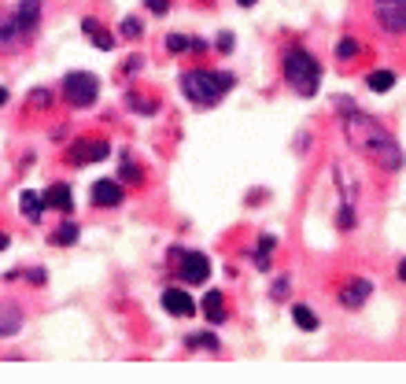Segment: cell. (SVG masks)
<instances>
[{"mask_svg":"<svg viewBox=\"0 0 406 384\" xmlns=\"http://www.w3.org/2000/svg\"><path fill=\"white\" fill-rule=\"evenodd\" d=\"M240 4H244V8H251V4H255V0H240Z\"/></svg>","mask_w":406,"mask_h":384,"instance_id":"d590c367","label":"cell"},{"mask_svg":"<svg viewBox=\"0 0 406 384\" xmlns=\"http://www.w3.org/2000/svg\"><path fill=\"white\" fill-rule=\"evenodd\" d=\"M41 200H45V207H56V211H70L74 207V196H70L67 185H52Z\"/></svg>","mask_w":406,"mask_h":384,"instance_id":"9a60e30c","label":"cell"},{"mask_svg":"<svg viewBox=\"0 0 406 384\" xmlns=\"http://www.w3.org/2000/svg\"><path fill=\"white\" fill-rule=\"evenodd\" d=\"M292 318H296V325L303 329V333H314V329H318V314L311 311V307H303V303L292 307Z\"/></svg>","mask_w":406,"mask_h":384,"instance_id":"d6986e66","label":"cell"},{"mask_svg":"<svg viewBox=\"0 0 406 384\" xmlns=\"http://www.w3.org/2000/svg\"><path fill=\"white\" fill-rule=\"evenodd\" d=\"M233 85H237V78L226 70H185L181 74V93H185L196 108H215V104H222V96H226Z\"/></svg>","mask_w":406,"mask_h":384,"instance_id":"7a4b0ae2","label":"cell"},{"mask_svg":"<svg viewBox=\"0 0 406 384\" xmlns=\"http://www.w3.org/2000/svg\"><path fill=\"white\" fill-rule=\"evenodd\" d=\"M284 81L292 85L299 96L311 100V96L318 93V85H322V67H318V59L311 56V52L292 48V52H284Z\"/></svg>","mask_w":406,"mask_h":384,"instance_id":"3957f363","label":"cell"},{"mask_svg":"<svg viewBox=\"0 0 406 384\" xmlns=\"http://www.w3.org/2000/svg\"><path fill=\"white\" fill-rule=\"evenodd\" d=\"M284 292H288V281L281 277V281H273V300H284Z\"/></svg>","mask_w":406,"mask_h":384,"instance_id":"f546056e","label":"cell"},{"mask_svg":"<svg viewBox=\"0 0 406 384\" xmlns=\"http://www.w3.org/2000/svg\"><path fill=\"white\" fill-rule=\"evenodd\" d=\"M358 52H362L358 41H355V37H344V41L336 45V59H351V56H358Z\"/></svg>","mask_w":406,"mask_h":384,"instance_id":"d4e9b609","label":"cell"},{"mask_svg":"<svg viewBox=\"0 0 406 384\" xmlns=\"http://www.w3.org/2000/svg\"><path fill=\"white\" fill-rule=\"evenodd\" d=\"M144 34V30H141V23H137V19H126V23H122V37H130V41H137V37H141Z\"/></svg>","mask_w":406,"mask_h":384,"instance_id":"4316f807","label":"cell"},{"mask_svg":"<svg viewBox=\"0 0 406 384\" xmlns=\"http://www.w3.org/2000/svg\"><path fill=\"white\" fill-rule=\"evenodd\" d=\"M48 89H37V93H30V108H48Z\"/></svg>","mask_w":406,"mask_h":384,"instance_id":"83f0119b","label":"cell"},{"mask_svg":"<svg viewBox=\"0 0 406 384\" xmlns=\"http://www.w3.org/2000/svg\"><path fill=\"white\" fill-rule=\"evenodd\" d=\"M340 104H344V100H340ZM344 108H347V104H344ZM344 137H347V144L355 148L362 159H369L373 166L388 170V174L403 170V148H399V141H395V137L384 130L377 119H369L366 111L347 108V115H344Z\"/></svg>","mask_w":406,"mask_h":384,"instance_id":"6da1fadb","label":"cell"},{"mask_svg":"<svg viewBox=\"0 0 406 384\" xmlns=\"http://www.w3.org/2000/svg\"><path fill=\"white\" fill-rule=\"evenodd\" d=\"M4 104H8V89L0 85V108H4Z\"/></svg>","mask_w":406,"mask_h":384,"instance_id":"d6a6232c","label":"cell"},{"mask_svg":"<svg viewBox=\"0 0 406 384\" xmlns=\"http://www.w3.org/2000/svg\"><path fill=\"white\" fill-rule=\"evenodd\" d=\"M188 347H211V351H215L218 347V336L215 333H196V336H188Z\"/></svg>","mask_w":406,"mask_h":384,"instance_id":"484cf974","label":"cell"},{"mask_svg":"<svg viewBox=\"0 0 406 384\" xmlns=\"http://www.w3.org/2000/svg\"><path fill=\"white\" fill-rule=\"evenodd\" d=\"M181 281L185 285H203L211 277V259L203 251H181Z\"/></svg>","mask_w":406,"mask_h":384,"instance_id":"8992f818","label":"cell"},{"mask_svg":"<svg viewBox=\"0 0 406 384\" xmlns=\"http://www.w3.org/2000/svg\"><path fill=\"white\" fill-rule=\"evenodd\" d=\"M144 4L152 8L155 15H166V12H170V0H144Z\"/></svg>","mask_w":406,"mask_h":384,"instance_id":"f1b7e54d","label":"cell"},{"mask_svg":"<svg viewBox=\"0 0 406 384\" xmlns=\"http://www.w3.org/2000/svg\"><path fill=\"white\" fill-rule=\"evenodd\" d=\"M93 204L96 207H119L122 204V185L115 177H100L93 185Z\"/></svg>","mask_w":406,"mask_h":384,"instance_id":"9c48e42d","label":"cell"},{"mask_svg":"<svg viewBox=\"0 0 406 384\" xmlns=\"http://www.w3.org/2000/svg\"><path fill=\"white\" fill-rule=\"evenodd\" d=\"M377 23L392 34H406V4H377Z\"/></svg>","mask_w":406,"mask_h":384,"instance_id":"30bf717a","label":"cell"},{"mask_svg":"<svg viewBox=\"0 0 406 384\" xmlns=\"http://www.w3.org/2000/svg\"><path fill=\"white\" fill-rule=\"evenodd\" d=\"M273 248H277V237H273V233H262V237H259V248H255V266H259V270H270Z\"/></svg>","mask_w":406,"mask_h":384,"instance_id":"e0dca14e","label":"cell"},{"mask_svg":"<svg viewBox=\"0 0 406 384\" xmlns=\"http://www.w3.org/2000/svg\"><path fill=\"white\" fill-rule=\"evenodd\" d=\"M81 30H85V37H89L93 45L100 48V52H111V48H115V37H111V34H108V30H104L100 23H96V19H85Z\"/></svg>","mask_w":406,"mask_h":384,"instance_id":"5bb4252c","label":"cell"},{"mask_svg":"<svg viewBox=\"0 0 406 384\" xmlns=\"http://www.w3.org/2000/svg\"><path fill=\"white\" fill-rule=\"evenodd\" d=\"M19 325H23V311H19L15 303L0 300V336H15Z\"/></svg>","mask_w":406,"mask_h":384,"instance_id":"7c38bea8","label":"cell"},{"mask_svg":"<svg viewBox=\"0 0 406 384\" xmlns=\"http://www.w3.org/2000/svg\"><path fill=\"white\" fill-rule=\"evenodd\" d=\"M74 240H78V226H74V222H67V226H59L52 233V244H56V248H70Z\"/></svg>","mask_w":406,"mask_h":384,"instance_id":"7402d4cb","label":"cell"},{"mask_svg":"<svg viewBox=\"0 0 406 384\" xmlns=\"http://www.w3.org/2000/svg\"><path fill=\"white\" fill-rule=\"evenodd\" d=\"M377 4H406V0H377Z\"/></svg>","mask_w":406,"mask_h":384,"instance_id":"e575fe53","label":"cell"},{"mask_svg":"<svg viewBox=\"0 0 406 384\" xmlns=\"http://www.w3.org/2000/svg\"><path fill=\"white\" fill-rule=\"evenodd\" d=\"M108 155H111V144H108V141H89V137L74 141V144H70V152H67V159H70L74 166L100 163V159H108Z\"/></svg>","mask_w":406,"mask_h":384,"instance_id":"5b68a950","label":"cell"},{"mask_svg":"<svg viewBox=\"0 0 406 384\" xmlns=\"http://www.w3.org/2000/svg\"><path fill=\"white\" fill-rule=\"evenodd\" d=\"M366 85H369L373 93H388L392 85H395V74L392 70H373L369 78H366Z\"/></svg>","mask_w":406,"mask_h":384,"instance_id":"44dd1931","label":"cell"},{"mask_svg":"<svg viewBox=\"0 0 406 384\" xmlns=\"http://www.w3.org/2000/svg\"><path fill=\"white\" fill-rule=\"evenodd\" d=\"M119 177H126V181H133V185H137V181H141V166H137L130 155H122V163H119Z\"/></svg>","mask_w":406,"mask_h":384,"instance_id":"cb8c5ba5","label":"cell"},{"mask_svg":"<svg viewBox=\"0 0 406 384\" xmlns=\"http://www.w3.org/2000/svg\"><path fill=\"white\" fill-rule=\"evenodd\" d=\"M369 292H373V285L366 281V277H351V281L340 288V303H344L347 311H358V307H366Z\"/></svg>","mask_w":406,"mask_h":384,"instance_id":"52a82bcc","label":"cell"},{"mask_svg":"<svg viewBox=\"0 0 406 384\" xmlns=\"http://www.w3.org/2000/svg\"><path fill=\"white\" fill-rule=\"evenodd\" d=\"M203 314H207L211 325H222V322H226V296H222V292H207V296H203Z\"/></svg>","mask_w":406,"mask_h":384,"instance_id":"4fadbf2b","label":"cell"},{"mask_svg":"<svg viewBox=\"0 0 406 384\" xmlns=\"http://www.w3.org/2000/svg\"><path fill=\"white\" fill-rule=\"evenodd\" d=\"M163 307H166V314H174V318H192L196 314V303H192V296L185 292V288H166Z\"/></svg>","mask_w":406,"mask_h":384,"instance_id":"ba28073f","label":"cell"},{"mask_svg":"<svg viewBox=\"0 0 406 384\" xmlns=\"http://www.w3.org/2000/svg\"><path fill=\"white\" fill-rule=\"evenodd\" d=\"M218 48L229 52V48H233V34H222V37H218Z\"/></svg>","mask_w":406,"mask_h":384,"instance_id":"4dcf8cb0","label":"cell"},{"mask_svg":"<svg viewBox=\"0 0 406 384\" xmlns=\"http://www.w3.org/2000/svg\"><path fill=\"white\" fill-rule=\"evenodd\" d=\"M188 48L203 52V41H188L185 34H170L166 37V52H174V56H177V52H188Z\"/></svg>","mask_w":406,"mask_h":384,"instance_id":"ffe728a7","label":"cell"},{"mask_svg":"<svg viewBox=\"0 0 406 384\" xmlns=\"http://www.w3.org/2000/svg\"><path fill=\"white\" fill-rule=\"evenodd\" d=\"M126 100H130V108L144 111V115H155V111H159V100H155V96H148V100H144V96H137V93L130 89V93H126Z\"/></svg>","mask_w":406,"mask_h":384,"instance_id":"603a6c76","label":"cell"},{"mask_svg":"<svg viewBox=\"0 0 406 384\" xmlns=\"http://www.w3.org/2000/svg\"><path fill=\"white\" fill-rule=\"evenodd\" d=\"M15 41H23V34H19V23H15V15L0 19V48H12Z\"/></svg>","mask_w":406,"mask_h":384,"instance_id":"ac0fdd59","label":"cell"},{"mask_svg":"<svg viewBox=\"0 0 406 384\" xmlns=\"http://www.w3.org/2000/svg\"><path fill=\"white\" fill-rule=\"evenodd\" d=\"M37 19H41V0H23L15 12V23H19V34H23V41L37 30Z\"/></svg>","mask_w":406,"mask_h":384,"instance_id":"8fae6325","label":"cell"},{"mask_svg":"<svg viewBox=\"0 0 406 384\" xmlns=\"http://www.w3.org/2000/svg\"><path fill=\"white\" fill-rule=\"evenodd\" d=\"M8 244H12V237H8V233H0V251H4Z\"/></svg>","mask_w":406,"mask_h":384,"instance_id":"1f68e13d","label":"cell"},{"mask_svg":"<svg viewBox=\"0 0 406 384\" xmlns=\"http://www.w3.org/2000/svg\"><path fill=\"white\" fill-rule=\"evenodd\" d=\"M19 211H23V218H30V222H37L41 215H45V200L37 196V192H23V196H19Z\"/></svg>","mask_w":406,"mask_h":384,"instance_id":"2e32d148","label":"cell"},{"mask_svg":"<svg viewBox=\"0 0 406 384\" xmlns=\"http://www.w3.org/2000/svg\"><path fill=\"white\" fill-rule=\"evenodd\" d=\"M96 96H100V78L89 70H70L67 78H63V100L70 104V108H89L96 104Z\"/></svg>","mask_w":406,"mask_h":384,"instance_id":"277c9868","label":"cell"},{"mask_svg":"<svg viewBox=\"0 0 406 384\" xmlns=\"http://www.w3.org/2000/svg\"><path fill=\"white\" fill-rule=\"evenodd\" d=\"M399 281H406V259L399 262Z\"/></svg>","mask_w":406,"mask_h":384,"instance_id":"836d02e7","label":"cell"}]
</instances>
